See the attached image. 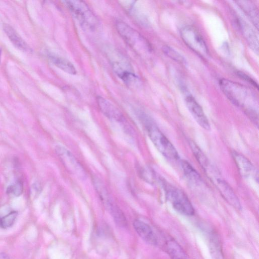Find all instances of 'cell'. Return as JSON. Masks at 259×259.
I'll return each instance as SVG.
<instances>
[{
  "instance_id": "2e32d148",
  "label": "cell",
  "mask_w": 259,
  "mask_h": 259,
  "mask_svg": "<svg viewBox=\"0 0 259 259\" xmlns=\"http://www.w3.org/2000/svg\"><path fill=\"white\" fill-rule=\"evenodd\" d=\"M165 248L171 259H189L182 247L173 239L166 241Z\"/></svg>"
},
{
  "instance_id": "d4e9b609",
  "label": "cell",
  "mask_w": 259,
  "mask_h": 259,
  "mask_svg": "<svg viewBox=\"0 0 259 259\" xmlns=\"http://www.w3.org/2000/svg\"><path fill=\"white\" fill-rule=\"evenodd\" d=\"M237 74H238V76H239L241 78H242L243 79H245V80H247V81L250 82L251 84H252L253 85H254V87H255L257 88H258L257 84L250 77L248 76L247 75H246V74H245L243 72H238L237 73Z\"/></svg>"
},
{
  "instance_id": "4316f807",
  "label": "cell",
  "mask_w": 259,
  "mask_h": 259,
  "mask_svg": "<svg viewBox=\"0 0 259 259\" xmlns=\"http://www.w3.org/2000/svg\"><path fill=\"white\" fill-rule=\"evenodd\" d=\"M0 259H10L8 255L4 252H0Z\"/></svg>"
},
{
  "instance_id": "d6986e66",
  "label": "cell",
  "mask_w": 259,
  "mask_h": 259,
  "mask_svg": "<svg viewBox=\"0 0 259 259\" xmlns=\"http://www.w3.org/2000/svg\"><path fill=\"white\" fill-rule=\"evenodd\" d=\"M239 25L249 45L252 49L258 53V39L253 31L245 22L239 21Z\"/></svg>"
},
{
  "instance_id": "52a82bcc",
  "label": "cell",
  "mask_w": 259,
  "mask_h": 259,
  "mask_svg": "<svg viewBox=\"0 0 259 259\" xmlns=\"http://www.w3.org/2000/svg\"><path fill=\"white\" fill-rule=\"evenodd\" d=\"M56 153L63 165L71 174L79 179H83L85 171L79 161L66 147L58 145L55 148Z\"/></svg>"
},
{
  "instance_id": "ac0fdd59",
  "label": "cell",
  "mask_w": 259,
  "mask_h": 259,
  "mask_svg": "<svg viewBox=\"0 0 259 259\" xmlns=\"http://www.w3.org/2000/svg\"><path fill=\"white\" fill-rule=\"evenodd\" d=\"M48 57L53 64L64 72L72 75L76 73V70L75 67L68 60L51 54L48 55Z\"/></svg>"
},
{
  "instance_id": "9c48e42d",
  "label": "cell",
  "mask_w": 259,
  "mask_h": 259,
  "mask_svg": "<svg viewBox=\"0 0 259 259\" xmlns=\"http://www.w3.org/2000/svg\"><path fill=\"white\" fill-rule=\"evenodd\" d=\"M214 183L223 197L233 207L241 209L239 200L230 185L221 178H215Z\"/></svg>"
},
{
  "instance_id": "8992f818",
  "label": "cell",
  "mask_w": 259,
  "mask_h": 259,
  "mask_svg": "<svg viewBox=\"0 0 259 259\" xmlns=\"http://www.w3.org/2000/svg\"><path fill=\"white\" fill-rule=\"evenodd\" d=\"M180 34L185 44L195 53L201 57L207 56L206 44L196 28L192 26H185L181 29Z\"/></svg>"
},
{
  "instance_id": "3957f363",
  "label": "cell",
  "mask_w": 259,
  "mask_h": 259,
  "mask_svg": "<svg viewBox=\"0 0 259 259\" xmlns=\"http://www.w3.org/2000/svg\"><path fill=\"white\" fill-rule=\"evenodd\" d=\"M116 27L120 36L136 53L141 55L151 52L150 44L139 32L121 21L116 23Z\"/></svg>"
},
{
  "instance_id": "7402d4cb",
  "label": "cell",
  "mask_w": 259,
  "mask_h": 259,
  "mask_svg": "<svg viewBox=\"0 0 259 259\" xmlns=\"http://www.w3.org/2000/svg\"><path fill=\"white\" fill-rule=\"evenodd\" d=\"M17 215V211H12L5 216L0 218V227L4 229L11 227L15 222Z\"/></svg>"
},
{
  "instance_id": "e0dca14e",
  "label": "cell",
  "mask_w": 259,
  "mask_h": 259,
  "mask_svg": "<svg viewBox=\"0 0 259 259\" xmlns=\"http://www.w3.org/2000/svg\"><path fill=\"white\" fill-rule=\"evenodd\" d=\"M236 3H237L238 6L244 12L256 28H258V15L255 5L251 2L248 1H237Z\"/></svg>"
},
{
  "instance_id": "cb8c5ba5",
  "label": "cell",
  "mask_w": 259,
  "mask_h": 259,
  "mask_svg": "<svg viewBox=\"0 0 259 259\" xmlns=\"http://www.w3.org/2000/svg\"><path fill=\"white\" fill-rule=\"evenodd\" d=\"M162 50L166 56L175 60V61L182 63L185 62V59L184 57L171 47L167 46H164L163 47Z\"/></svg>"
},
{
  "instance_id": "603a6c76",
  "label": "cell",
  "mask_w": 259,
  "mask_h": 259,
  "mask_svg": "<svg viewBox=\"0 0 259 259\" xmlns=\"http://www.w3.org/2000/svg\"><path fill=\"white\" fill-rule=\"evenodd\" d=\"M23 191V184L20 180H17L14 184L8 186L7 189L8 194L12 195L15 197L20 196Z\"/></svg>"
},
{
  "instance_id": "6da1fadb",
  "label": "cell",
  "mask_w": 259,
  "mask_h": 259,
  "mask_svg": "<svg viewBox=\"0 0 259 259\" xmlns=\"http://www.w3.org/2000/svg\"><path fill=\"white\" fill-rule=\"evenodd\" d=\"M219 84L223 92L234 105L243 109L252 119L257 120V114L253 108L257 103V99L250 89L225 78L221 79Z\"/></svg>"
},
{
  "instance_id": "5b68a950",
  "label": "cell",
  "mask_w": 259,
  "mask_h": 259,
  "mask_svg": "<svg viewBox=\"0 0 259 259\" xmlns=\"http://www.w3.org/2000/svg\"><path fill=\"white\" fill-rule=\"evenodd\" d=\"M164 188L167 200L176 210L186 215H192L194 213V209L190 201L181 190L168 184H164Z\"/></svg>"
},
{
  "instance_id": "277c9868",
  "label": "cell",
  "mask_w": 259,
  "mask_h": 259,
  "mask_svg": "<svg viewBox=\"0 0 259 259\" xmlns=\"http://www.w3.org/2000/svg\"><path fill=\"white\" fill-rule=\"evenodd\" d=\"M73 16L84 28L93 30L97 25V19L88 5L82 1H63Z\"/></svg>"
},
{
  "instance_id": "4fadbf2b",
  "label": "cell",
  "mask_w": 259,
  "mask_h": 259,
  "mask_svg": "<svg viewBox=\"0 0 259 259\" xmlns=\"http://www.w3.org/2000/svg\"><path fill=\"white\" fill-rule=\"evenodd\" d=\"M113 67L115 73L126 85L131 88L137 87L139 79L136 74L123 68L119 63H115Z\"/></svg>"
},
{
  "instance_id": "ba28073f",
  "label": "cell",
  "mask_w": 259,
  "mask_h": 259,
  "mask_svg": "<svg viewBox=\"0 0 259 259\" xmlns=\"http://www.w3.org/2000/svg\"><path fill=\"white\" fill-rule=\"evenodd\" d=\"M186 106L197 123L206 130H210L209 121L200 105L192 96H188L186 99Z\"/></svg>"
},
{
  "instance_id": "7a4b0ae2",
  "label": "cell",
  "mask_w": 259,
  "mask_h": 259,
  "mask_svg": "<svg viewBox=\"0 0 259 259\" xmlns=\"http://www.w3.org/2000/svg\"><path fill=\"white\" fill-rule=\"evenodd\" d=\"M139 117L144 125L149 137L157 149L169 160L179 159V154L174 146L150 118L142 112L139 113Z\"/></svg>"
},
{
  "instance_id": "44dd1931",
  "label": "cell",
  "mask_w": 259,
  "mask_h": 259,
  "mask_svg": "<svg viewBox=\"0 0 259 259\" xmlns=\"http://www.w3.org/2000/svg\"><path fill=\"white\" fill-rule=\"evenodd\" d=\"M189 144L195 157L203 168L206 170L210 165L207 157L193 142L190 141Z\"/></svg>"
},
{
  "instance_id": "484cf974",
  "label": "cell",
  "mask_w": 259,
  "mask_h": 259,
  "mask_svg": "<svg viewBox=\"0 0 259 259\" xmlns=\"http://www.w3.org/2000/svg\"><path fill=\"white\" fill-rule=\"evenodd\" d=\"M41 189V186L38 182L33 183L32 185L31 193L32 195L37 194L40 192Z\"/></svg>"
},
{
  "instance_id": "9a60e30c",
  "label": "cell",
  "mask_w": 259,
  "mask_h": 259,
  "mask_svg": "<svg viewBox=\"0 0 259 259\" xmlns=\"http://www.w3.org/2000/svg\"><path fill=\"white\" fill-rule=\"evenodd\" d=\"M208 248L212 259H224L220 241L217 234L211 232L208 234Z\"/></svg>"
},
{
  "instance_id": "7c38bea8",
  "label": "cell",
  "mask_w": 259,
  "mask_h": 259,
  "mask_svg": "<svg viewBox=\"0 0 259 259\" xmlns=\"http://www.w3.org/2000/svg\"><path fill=\"white\" fill-rule=\"evenodd\" d=\"M3 30L16 48L23 52L28 53L32 52L31 48L11 26L8 24H4Z\"/></svg>"
},
{
  "instance_id": "5bb4252c",
  "label": "cell",
  "mask_w": 259,
  "mask_h": 259,
  "mask_svg": "<svg viewBox=\"0 0 259 259\" xmlns=\"http://www.w3.org/2000/svg\"><path fill=\"white\" fill-rule=\"evenodd\" d=\"M232 156L242 176L247 177L254 173L253 165L244 156L234 151L232 153Z\"/></svg>"
},
{
  "instance_id": "8fae6325",
  "label": "cell",
  "mask_w": 259,
  "mask_h": 259,
  "mask_svg": "<svg viewBox=\"0 0 259 259\" xmlns=\"http://www.w3.org/2000/svg\"><path fill=\"white\" fill-rule=\"evenodd\" d=\"M133 226L136 232L145 241L151 245L157 244V236L149 225L136 220L134 222Z\"/></svg>"
},
{
  "instance_id": "ffe728a7",
  "label": "cell",
  "mask_w": 259,
  "mask_h": 259,
  "mask_svg": "<svg viewBox=\"0 0 259 259\" xmlns=\"http://www.w3.org/2000/svg\"><path fill=\"white\" fill-rule=\"evenodd\" d=\"M181 165L186 178L193 184H199L201 181L200 176L194 167L186 160H182Z\"/></svg>"
},
{
  "instance_id": "30bf717a",
  "label": "cell",
  "mask_w": 259,
  "mask_h": 259,
  "mask_svg": "<svg viewBox=\"0 0 259 259\" xmlns=\"http://www.w3.org/2000/svg\"><path fill=\"white\" fill-rule=\"evenodd\" d=\"M97 102L100 110L107 118L118 122L123 120L121 112L109 100L99 96L97 98Z\"/></svg>"
}]
</instances>
